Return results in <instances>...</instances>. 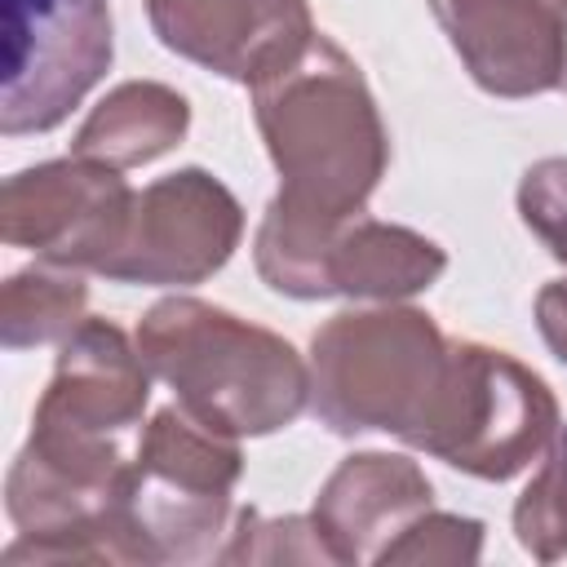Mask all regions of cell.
<instances>
[{
  "instance_id": "cell-1",
  "label": "cell",
  "mask_w": 567,
  "mask_h": 567,
  "mask_svg": "<svg viewBox=\"0 0 567 567\" xmlns=\"http://www.w3.org/2000/svg\"><path fill=\"white\" fill-rule=\"evenodd\" d=\"M155 372L137 337L89 315L53 359L31 434L4 474L18 540L4 563H128L115 501L142 439Z\"/></svg>"
},
{
  "instance_id": "cell-2",
  "label": "cell",
  "mask_w": 567,
  "mask_h": 567,
  "mask_svg": "<svg viewBox=\"0 0 567 567\" xmlns=\"http://www.w3.org/2000/svg\"><path fill=\"white\" fill-rule=\"evenodd\" d=\"M252 120L279 173V199L350 217L390 168V128L359 62L323 31L275 75L252 84Z\"/></svg>"
},
{
  "instance_id": "cell-3",
  "label": "cell",
  "mask_w": 567,
  "mask_h": 567,
  "mask_svg": "<svg viewBox=\"0 0 567 567\" xmlns=\"http://www.w3.org/2000/svg\"><path fill=\"white\" fill-rule=\"evenodd\" d=\"M137 350L177 403L230 439H266L310 408L297 346L204 297H164L137 319Z\"/></svg>"
},
{
  "instance_id": "cell-4",
  "label": "cell",
  "mask_w": 567,
  "mask_h": 567,
  "mask_svg": "<svg viewBox=\"0 0 567 567\" xmlns=\"http://www.w3.org/2000/svg\"><path fill=\"white\" fill-rule=\"evenodd\" d=\"M452 337L408 301L337 310L310 337V412L341 439L390 434L421 447L447 385Z\"/></svg>"
},
{
  "instance_id": "cell-5",
  "label": "cell",
  "mask_w": 567,
  "mask_h": 567,
  "mask_svg": "<svg viewBox=\"0 0 567 567\" xmlns=\"http://www.w3.org/2000/svg\"><path fill=\"white\" fill-rule=\"evenodd\" d=\"M239 478V439L217 434L182 403L151 412L115 501L128 563H217Z\"/></svg>"
},
{
  "instance_id": "cell-6",
  "label": "cell",
  "mask_w": 567,
  "mask_h": 567,
  "mask_svg": "<svg viewBox=\"0 0 567 567\" xmlns=\"http://www.w3.org/2000/svg\"><path fill=\"white\" fill-rule=\"evenodd\" d=\"M252 266L270 292L292 301H408L443 279L447 252L412 226L368 217V208L328 217L270 195L252 235Z\"/></svg>"
},
{
  "instance_id": "cell-7",
  "label": "cell",
  "mask_w": 567,
  "mask_h": 567,
  "mask_svg": "<svg viewBox=\"0 0 567 567\" xmlns=\"http://www.w3.org/2000/svg\"><path fill=\"white\" fill-rule=\"evenodd\" d=\"M558 425L563 408L536 368L487 341L452 337L447 385L416 452L470 478L509 483L540 461Z\"/></svg>"
},
{
  "instance_id": "cell-8",
  "label": "cell",
  "mask_w": 567,
  "mask_h": 567,
  "mask_svg": "<svg viewBox=\"0 0 567 567\" xmlns=\"http://www.w3.org/2000/svg\"><path fill=\"white\" fill-rule=\"evenodd\" d=\"M111 0H4L0 133H53L111 71Z\"/></svg>"
},
{
  "instance_id": "cell-9",
  "label": "cell",
  "mask_w": 567,
  "mask_h": 567,
  "mask_svg": "<svg viewBox=\"0 0 567 567\" xmlns=\"http://www.w3.org/2000/svg\"><path fill=\"white\" fill-rule=\"evenodd\" d=\"M244 239V208L235 190L199 164L155 177L133 195L120 248L97 270L111 284L190 288L213 279Z\"/></svg>"
},
{
  "instance_id": "cell-10",
  "label": "cell",
  "mask_w": 567,
  "mask_h": 567,
  "mask_svg": "<svg viewBox=\"0 0 567 567\" xmlns=\"http://www.w3.org/2000/svg\"><path fill=\"white\" fill-rule=\"evenodd\" d=\"M133 195L137 190L111 164L84 155L44 159L4 182L0 230L9 248L97 275L124 239Z\"/></svg>"
},
{
  "instance_id": "cell-11",
  "label": "cell",
  "mask_w": 567,
  "mask_h": 567,
  "mask_svg": "<svg viewBox=\"0 0 567 567\" xmlns=\"http://www.w3.org/2000/svg\"><path fill=\"white\" fill-rule=\"evenodd\" d=\"M146 22L168 53L248 89L315 35L310 0H146Z\"/></svg>"
},
{
  "instance_id": "cell-12",
  "label": "cell",
  "mask_w": 567,
  "mask_h": 567,
  "mask_svg": "<svg viewBox=\"0 0 567 567\" xmlns=\"http://www.w3.org/2000/svg\"><path fill=\"white\" fill-rule=\"evenodd\" d=\"M465 75L505 102L563 89L567 27L549 0H430Z\"/></svg>"
},
{
  "instance_id": "cell-13",
  "label": "cell",
  "mask_w": 567,
  "mask_h": 567,
  "mask_svg": "<svg viewBox=\"0 0 567 567\" xmlns=\"http://www.w3.org/2000/svg\"><path fill=\"white\" fill-rule=\"evenodd\" d=\"M434 505V483L403 452H350L315 492V523L337 567L377 563V554Z\"/></svg>"
},
{
  "instance_id": "cell-14",
  "label": "cell",
  "mask_w": 567,
  "mask_h": 567,
  "mask_svg": "<svg viewBox=\"0 0 567 567\" xmlns=\"http://www.w3.org/2000/svg\"><path fill=\"white\" fill-rule=\"evenodd\" d=\"M190 133V102L164 80H124L106 89V97L80 120L71 137V155L111 164V168H142L164 159Z\"/></svg>"
},
{
  "instance_id": "cell-15",
  "label": "cell",
  "mask_w": 567,
  "mask_h": 567,
  "mask_svg": "<svg viewBox=\"0 0 567 567\" xmlns=\"http://www.w3.org/2000/svg\"><path fill=\"white\" fill-rule=\"evenodd\" d=\"M89 319V284L84 270L40 261L22 266L0 288V341L4 350L62 346Z\"/></svg>"
},
{
  "instance_id": "cell-16",
  "label": "cell",
  "mask_w": 567,
  "mask_h": 567,
  "mask_svg": "<svg viewBox=\"0 0 567 567\" xmlns=\"http://www.w3.org/2000/svg\"><path fill=\"white\" fill-rule=\"evenodd\" d=\"M514 540L536 563L567 558V421L536 461V474L514 501Z\"/></svg>"
},
{
  "instance_id": "cell-17",
  "label": "cell",
  "mask_w": 567,
  "mask_h": 567,
  "mask_svg": "<svg viewBox=\"0 0 567 567\" xmlns=\"http://www.w3.org/2000/svg\"><path fill=\"white\" fill-rule=\"evenodd\" d=\"M217 563H328L337 567L332 545L323 540L315 514L266 518L261 509H239L230 540L217 549Z\"/></svg>"
},
{
  "instance_id": "cell-18",
  "label": "cell",
  "mask_w": 567,
  "mask_h": 567,
  "mask_svg": "<svg viewBox=\"0 0 567 567\" xmlns=\"http://www.w3.org/2000/svg\"><path fill=\"white\" fill-rule=\"evenodd\" d=\"M483 518L470 514H447V509H425L416 514L381 554L377 567H470L483 558Z\"/></svg>"
},
{
  "instance_id": "cell-19",
  "label": "cell",
  "mask_w": 567,
  "mask_h": 567,
  "mask_svg": "<svg viewBox=\"0 0 567 567\" xmlns=\"http://www.w3.org/2000/svg\"><path fill=\"white\" fill-rule=\"evenodd\" d=\"M518 217L540 239V248L567 266V155H545L518 177Z\"/></svg>"
},
{
  "instance_id": "cell-20",
  "label": "cell",
  "mask_w": 567,
  "mask_h": 567,
  "mask_svg": "<svg viewBox=\"0 0 567 567\" xmlns=\"http://www.w3.org/2000/svg\"><path fill=\"white\" fill-rule=\"evenodd\" d=\"M536 332H540L545 350L567 368V275L540 284V292H536Z\"/></svg>"
},
{
  "instance_id": "cell-21",
  "label": "cell",
  "mask_w": 567,
  "mask_h": 567,
  "mask_svg": "<svg viewBox=\"0 0 567 567\" xmlns=\"http://www.w3.org/2000/svg\"><path fill=\"white\" fill-rule=\"evenodd\" d=\"M554 9H558V18H563V27H567V0H549Z\"/></svg>"
},
{
  "instance_id": "cell-22",
  "label": "cell",
  "mask_w": 567,
  "mask_h": 567,
  "mask_svg": "<svg viewBox=\"0 0 567 567\" xmlns=\"http://www.w3.org/2000/svg\"><path fill=\"white\" fill-rule=\"evenodd\" d=\"M563 89H567V71H563Z\"/></svg>"
}]
</instances>
